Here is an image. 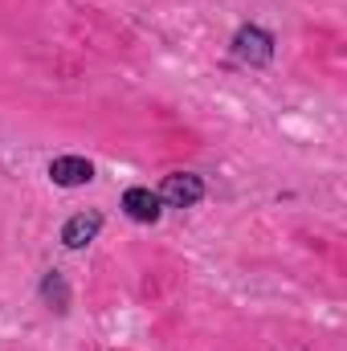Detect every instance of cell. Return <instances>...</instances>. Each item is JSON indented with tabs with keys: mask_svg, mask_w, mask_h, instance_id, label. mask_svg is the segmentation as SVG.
<instances>
[{
	"mask_svg": "<svg viewBox=\"0 0 347 351\" xmlns=\"http://www.w3.org/2000/svg\"><path fill=\"white\" fill-rule=\"evenodd\" d=\"M233 58L241 62V66H270V58H274V37L258 29V25H246V29H237V37H233Z\"/></svg>",
	"mask_w": 347,
	"mask_h": 351,
	"instance_id": "1",
	"label": "cell"
},
{
	"mask_svg": "<svg viewBox=\"0 0 347 351\" xmlns=\"http://www.w3.org/2000/svg\"><path fill=\"white\" fill-rule=\"evenodd\" d=\"M156 196H160L164 204H172V208H192V204L204 196V180L192 176V172H172Z\"/></svg>",
	"mask_w": 347,
	"mask_h": 351,
	"instance_id": "2",
	"label": "cell"
},
{
	"mask_svg": "<svg viewBox=\"0 0 347 351\" xmlns=\"http://www.w3.org/2000/svg\"><path fill=\"white\" fill-rule=\"evenodd\" d=\"M123 213H127L131 221H139V225H152V221H160L164 200H160L152 188H127V192H123Z\"/></svg>",
	"mask_w": 347,
	"mask_h": 351,
	"instance_id": "3",
	"label": "cell"
},
{
	"mask_svg": "<svg viewBox=\"0 0 347 351\" xmlns=\"http://www.w3.org/2000/svg\"><path fill=\"white\" fill-rule=\"evenodd\" d=\"M49 180L62 184V188H82V184L94 180V164L82 160V156H58L49 164Z\"/></svg>",
	"mask_w": 347,
	"mask_h": 351,
	"instance_id": "4",
	"label": "cell"
},
{
	"mask_svg": "<svg viewBox=\"0 0 347 351\" xmlns=\"http://www.w3.org/2000/svg\"><path fill=\"white\" fill-rule=\"evenodd\" d=\"M98 229H102V213H78V217L66 221L62 245H66V250H86L90 241L98 237Z\"/></svg>",
	"mask_w": 347,
	"mask_h": 351,
	"instance_id": "5",
	"label": "cell"
},
{
	"mask_svg": "<svg viewBox=\"0 0 347 351\" xmlns=\"http://www.w3.org/2000/svg\"><path fill=\"white\" fill-rule=\"evenodd\" d=\"M41 294H45V302H49L53 311H66V306H70V290H66L62 274H49V278H45V286H41Z\"/></svg>",
	"mask_w": 347,
	"mask_h": 351,
	"instance_id": "6",
	"label": "cell"
}]
</instances>
